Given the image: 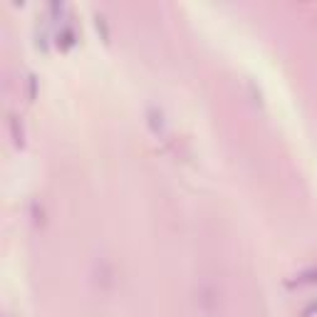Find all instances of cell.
<instances>
[{
    "mask_svg": "<svg viewBox=\"0 0 317 317\" xmlns=\"http://www.w3.org/2000/svg\"><path fill=\"white\" fill-rule=\"evenodd\" d=\"M149 124H152L154 134H164V114L156 107H149Z\"/></svg>",
    "mask_w": 317,
    "mask_h": 317,
    "instance_id": "6da1fadb",
    "label": "cell"
},
{
    "mask_svg": "<svg viewBox=\"0 0 317 317\" xmlns=\"http://www.w3.org/2000/svg\"><path fill=\"white\" fill-rule=\"evenodd\" d=\"M57 45H60L62 50L72 47V45H74V30H72V28H62V30H60V32H57Z\"/></svg>",
    "mask_w": 317,
    "mask_h": 317,
    "instance_id": "7a4b0ae2",
    "label": "cell"
},
{
    "mask_svg": "<svg viewBox=\"0 0 317 317\" xmlns=\"http://www.w3.org/2000/svg\"><path fill=\"white\" fill-rule=\"evenodd\" d=\"M10 132H13V139H15V146H23L25 139H23V124L17 122V117H10Z\"/></svg>",
    "mask_w": 317,
    "mask_h": 317,
    "instance_id": "3957f363",
    "label": "cell"
},
{
    "mask_svg": "<svg viewBox=\"0 0 317 317\" xmlns=\"http://www.w3.org/2000/svg\"><path fill=\"white\" fill-rule=\"evenodd\" d=\"M95 25H97V32H102V40L109 42V28H107V17L102 13L95 15Z\"/></svg>",
    "mask_w": 317,
    "mask_h": 317,
    "instance_id": "277c9868",
    "label": "cell"
},
{
    "mask_svg": "<svg viewBox=\"0 0 317 317\" xmlns=\"http://www.w3.org/2000/svg\"><path fill=\"white\" fill-rule=\"evenodd\" d=\"M28 87H30V99H35V95H38V77L35 74L28 77Z\"/></svg>",
    "mask_w": 317,
    "mask_h": 317,
    "instance_id": "5b68a950",
    "label": "cell"
},
{
    "mask_svg": "<svg viewBox=\"0 0 317 317\" xmlns=\"http://www.w3.org/2000/svg\"><path fill=\"white\" fill-rule=\"evenodd\" d=\"M315 310H317V303L307 305V307H305V312H303V317H310V315H312V312H315Z\"/></svg>",
    "mask_w": 317,
    "mask_h": 317,
    "instance_id": "8992f818",
    "label": "cell"
}]
</instances>
